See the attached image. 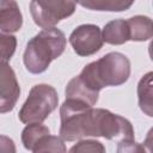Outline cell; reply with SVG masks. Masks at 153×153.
Returning a JSON list of instances; mask_svg holds the SVG:
<instances>
[{"label":"cell","mask_w":153,"mask_h":153,"mask_svg":"<svg viewBox=\"0 0 153 153\" xmlns=\"http://www.w3.org/2000/svg\"><path fill=\"white\" fill-rule=\"evenodd\" d=\"M65 33L54 27L43 29L26 44L23 62L31 74H41L48 69L51 61L60 57L66 48Z\"/></svg>","instance_id":"obj_3"},{"label":"cell","mask_w":153,"mask_h":153,"mask_svg":"<svg viewBox=\"0 0 153 153\" xmlns=\"http://www.w3.org/2000/svg\"><path fill=\"white\" fill-rule=\"evenodd\" d=\"M152 72L145 74L137 84V100L142 112L148 117L153 116V97H152Z\"/></svg>","instance_id":"obj_13"},{"label":"cell","mask_w":153,"mask_h":153,"mask_svg":"<svg viewBox=\"0 0 153 153\" xmlns=\"http://www.w3.org/2000/svg\"><path fill=\"white\" fill-rule=\"evenodd\" d=\"M103 41L111 45H121L129 41V29L127 20L115 19L105 24L102 30Z\"/></svg>","instance_id":"obj_9"},{"label":"cell","mask_w":153,"mask_h":153,"mask_svg":"<svg viewBox=\"0 0 153 153\" xmlns=\"http://www.w3.org/2000/svg\"><path fill=\"white\" fill-rule=\"evenodd\" d=\"M49 133V128L42 123H29L22 131V143L25 149L32 152L37 142Z\"/></svg>","instance_id":"obj_14"},{"label":"cell","mask_w":153,"mask_h":153,"mask_svg":"<svg viewBox=\"0 0 153 153\" xmlns=\"http://www.w3.org/2000/svg\"><path fill=\"white\" fill-rule=\"evenodd\" d=\"M23 14L16 0H0V31L12 33L20 30Z\"/></svg>","instance_id":"obj_8"},{"label":"cell","mask_w":153,"mask_h":153,"mask_svg":"<svg viewBox=\"0 0 153 153\" xmlns=\"http://www.w3.org/2000/svg\"><path fill=\"white\" fill-rule=\"evenodd\" d=\"M130 61L118 51L108 53L97 61L86 65L79 79L92 91L98 92L106 86H120L130 76Z\"/></svg>","instance_id":"obj_2"},{"label":"cell","mask_w":153,"mask_h":153,"mask_svg":"<svg viewBox=\"0 0 153 153\" xmlns=\"http://www.w3.org/2000/svg\"><path fill=\"white\" fill-rule=\"evenodd\" d=\"M20 86L8 62H0V114L12 111L19 99Z\"/></svg>","instance_id":"obj_7"},{"label":"cell","mask_w":153,"mask_h":153,"mask_svg":"<svg viewBox=\"0 0 153 153\" xmlns=\"http://www.w3.org/2000/svg\"><path fill=\"white\" fill-rule=\"evenodd\" d=\"M33 153H41V152H66V146L63 143V140L60 136L47 134L44 135L35 146Z\"/></svg>","instance_id":"obj_15"},{"label":"cell","mask_w":153,"mask_h":153,"mask_svg":"<svg viewBox=\"0 0 153 153\" xmlns=\"http://www.w3.org/2000/svg\"><path fill=\"white\" fill-rule=\"evenodd\" d=\"M65 92H66V98L78 99V100H81L91 106L96 105V103L98 102V97H99V93L90 90L79 79L78 75L68 81Z\"/></svg>","instance_id":"obj_11"},{"label":"cell","mask_w":153,"mask_h":153,"mask_svg":"<svg viewBox=\"0 0 153 153\" xmlns=\"http://www.w3.org/2000/svg\"><path fill=\"white\" fill-rule=\"evenodd\" d=\"M145 151L143 146L139 145L134 141H126V142H120L117 147V152H142Z\"/></svg>","instance_id":"obj_18"},{"label":"cell","mask_w":153,"mask_h":153,"mask_svg":"<svg viewBox=\"0 0 153 153\" xmlns=\"http://www.w3.org/2000/svg\"><path fill=\"white\" fill-rule=\"evenodd\" d=\"M57 105L59 96L56 90L48 84H37L32 86L19 110V121L25 124L43 123Z\"/></svg>","instance_id":"obj_4"},{"label":"cell","mask_w":153,"mask_h":153,"mask_svg":"<svg viewBox=\"0 0 153 153\" xmlns=\"http://www.w3.org/2000/svg\"><path fill=\"white\" fill-rule=\"evenodd\" d=\"M69 43L76 55L91 56L103 47L102 30L94 24L79 25L69 35Z\"/></svg>","instance_id":"obj_6"},{"label":"cell","mask_w":153,"mask_h":153,"mask_svg":"<svg viewBox=\"0 0 153 153\" xmlns=\"http://www.w3.org/2000/svg\"><path fill=\"white\" fill-rule=\"evenodd\" d=\"M0 152H16V146L12 139L0 135Z\"/></svg>","instance_id":"obj_19"},{"label":"cell","mask_w":153,"mask_h":153,"mask_svg":"<svg viewBox=\"0 0 153 153\" xmlns=\"http://www.w3.org/2000/svg\"><path fill=\"white\" fill-rule=\"evenodd\" d=\"M69 152H99L104 153L105 147L103 146L102 142L97 140H91V139H80L73 147H71Z\"/></svg>","instance_id":"obj_17"},{"label":"cell","mask_w":153,"mask_h":153,"mask_svg":"<svg viewBox=\"0 0 153 153\" xmlns=\"http://www.w3.org/2000/svg\"><path fill=\"white\" fill-rule=\"evenodd\" d=\"M75 0H31L30 13L36 25L49 29L75 12Z\"/></svg>","instance_id":"obj_5"},{"label":"cell","mask_w":153,"mask_h":153,"mask_svg":"<svg viewBox=\"0 0 153 153\" xmlns=\"http://www.w3.org/2000/svg\"><path fill=\"white\" fill-rule=\"evenodd\" d=\"M60 137L76 141L88 136H103L118 142L134 141V128L129 120L108 109L93 108L81 100L66 98L60 106Z\"/></svg>","instance_id":"obj_1"},{"label":"cell","mask_w":153,"mask_h":153,"mask_svg":"<svg viewBox=\"0 0 153 153\" xmlns=\"http://www.w3.org/2000/svg\"><path fill=\"white\" fill-rule=\"evenodd\" d=\"M129 29V41L143 42L148 41L153 36L152 19L147 16H134L127 19Z\"/></svg>","instance_id":"obj_10"},{"label":"cell","mask_w":153,"mask_h":153,"mask_svg":"<svg viewBox=\"0 0 153 153\" xmlns=\"http://www.w3.org/2000/svg\"><path fill=\"white\" fill-rule=\"evenodd\" d=\"M17 48V38L12 33L0 31V62H8Z\"/></svg>","instance_id":"obj_16"},{"label":"cell","mask_w":153,"mask_h":153,"mask_svg":"<svg viewBox=\"0 0 153 153\" xmlns=\"http://www.w3.org/2000/svg\"><path fill=\"white\" fill-rule=\"evenodd\" d=\"M80 6L91 11L122 12L131 7L135 0H75Z\"/></svg>","instance_id":"obj_12"}]
</instances>
